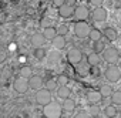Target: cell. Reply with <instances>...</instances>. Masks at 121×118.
<instances>
[{
  "instance_id": "6da1fadb",
  "label": "cell",
  "mask_w": 121,
  "mask_h": 118,
  "mask_svg": "<svg viewBox=\"0 0 121 118\" xmlns=\"http://www.w3.org/2000/svg\"><path fill=\"white\" fill-rule=\"evenodd\" d=\"M43 114L46 118H60L63 114V107L54 101H51L48 105H46L43 108Z\"/></svg>"
},
{
  "instance_id": "7a4b0ae2",
  "label": "cell",
  "mask_w": 121,
  "mask_h": 118,
  "mask_svg": "<svg viewBox=\"0 0 121 118\" xmlns=\"http://www.w3.org/2000/svg\"><path fill=\"white\" fill-rule=\"evenodd\" d=\"M90 31H91V27L87 21H76L74 23V34L78 37V38H86L90 36Z\"/></svg>"
},
{
  "instance_id": "3957f363",
  "label": "cell",
  "mask_w": 121,
  "mask_h": 118,
  "mask_svg": "<svg viewBox=\"0 0 121 118\" xmlns=\"http://www.w3.org/2000/svg\"><path fill=\"white\" fill-rule=\"evenodd\" d=\"M104 77L108 83H117L121 78V70L118 66H108L104 71Z\"/></svg>"
},
{
  "instance_id": "277c9868",
  "label": "cell",
  "mask_w": 121,
  "mask_h": 118,
  "mask_svg": "<svg viewBox=\"0 0 121 118\" xmlns=\"http://www.w3.org/2000/svg\"><path fill=\"white\" fill-rule=\"evenodd\" d=\"M101 57H103V60H104L105 63L114 66V64L118 61V58H120V53H118V50H117L115 47H107V48L104 50V53H103Z\"/></svg>"
},
{
  "instance_id": "5b68a950",
  "label": "cell",
  "mask_w": 121,
  "mask_h": 118,
  "mask_svg": "<svg viewBox=\"0 0 121 118\" xmlns=\"http://www.w3.org/2000/svg\"><path fill=\"white\" fill-rule=\"evenodd\" d=\"M34 98H36V102L39 105L46 107V105H48L51 102V91H48L47 88H43V90H40V91L36 93Z\"/></svg>"
},
{
  "instance_id": "8992f818",
  "label": "cell",
  "mask_w": 121,
  "mask_h": 118,
  "mask_svg": "<svg viewBox=\"0 0 121 118\" xmlns=\"http://www.w3.org/2000/svg\"><path fill=\"white\" fill-rule=\"evenodd\" d=\"M67 60H69V63L70 64H73V66H77V64H80L81 61H83V51L80 50V48H70L69 50V53H67Z\"/></svg>"
},
{
  "instance_id": "52a82bcc",
  "label": "cell",
  "mask_w": 121,
  "mask_h": 118,
  "mask_svg": "<svg viewBox=\"0 0 121 118\" xmlns=\"http://www.w3.org/2000/svg\"><path fill=\"white\" fill-rule=\"evenodd\" d=\"M13 88L16 93L19 94H26L27 90L30 88L29 87V80L27 78H23V77H17L14 81H13Z\"/></svg>"
},
{
  "instance_id": "ba28073f",
  "label": "cell",
  "mask_w": 121,
  "mask_h": 118,
  "mask_svg": "<svg viewBox=\"0 0 121 118\" xmlns=\"http://www.w3.org/2000/svg\"><path fill=\"white\" fill-rule=\"evenodd\" d=\"M107 17H108V12H107L105 7H101V6H100V7H95V9L91 12V19H93L94 21H97V23L105 21Z\"/></svg>"
},
{
  "instance_id": "9c48e42d",
  "label": "cell",
  "mask_w": 121,
  "mask_h": 118,
  "mask_svg": "<svg viewBox=\"0 0 121 118\" xmlns=\"http://www.w3.org/2000/svg\"><path fill=\"white\" fill-rule=\"evenodd\" d=\"M91 16L88 7L86 6H77L74 7V17L77 19V21H86V19H88Z\"/></svg>"
},
{
  "instance_id": "30bf717a",
  "label": "cell",
  "mask_w": 121,
  "mask_h": 118,
  "mask_svg": "<svg viewBox=\"0 0 121 118\" xmlns=\"http://www.w3.org/2000/svg\"><path fill=\"white\" fill-rule=\"evenodd\" d=\"M44 80L40 77V76H31L30 78H29V87H30V90H34L36 93L37 91H40V90H43L44 88Z\"/></svg>"
},
{
  "instance_id": "8fae6325",
  "label": "cell",
  "mask_w": 121,
  "mask_h": 118,
  "mask_svg": "<svg viewBox=\"0 0 121 118\" xmlns=\"http://www.w3.org/2000/svg\"><path fill=\"white\" fill-rule=\"evenodd\" d=\"M30 43L34 48H41L46 44V37L43 36V33H34L30 38Z\"/></svg>"
},
{
  "instance_id": "7c38bea8",
  "label": "cell",
  "mask_w": 121,
  "mask_h": 118,
  "mask_svg": "<svg viewBox=\"0 0 121 118\" xmlns=\"http://www.w3.org/2000/svg\"><path fill=\"white\" fill-rule=\"evenodd\" d=\"M58 16L63 17V19H69V17L74 16V7H71L69 4H64L61 7H58Z\"/></svg>"
},
{
  "instance_id": "4fadbf2b",
  "label": "cell",
  "mask_w": 121,
  "mask_h": 118,
  "mask_svg": "<svg viewBox=\"0 0 121 118\" xmlns=\"http://www.w3.org/2000/svg\"><path fill=\"white\" fill-rule=\"evenodd\" d=\"M51 44L56 50H63L66 46H67V40L64 36H56L53 40H51Z\"/></svg>"
},
{
  "instance_id": "5bb4252c",
  "label": "cell",
  "mask_w": 121,
  "mask_h": 118,
  "mask_svg": "<svg viewBox=\"0 0 121 118\" xmlns=\"http://www.w3.org/2000/svg\"><path fill=\"white\" fill-rule=\"evenodd\" d=\"M86 97H87V101L90 104H98L103 100V95H101L100 91H88Z\"/></svg>"
},
{
  "instance_id": "9a60e30c",
  "label": "cell",
  "mask_w": 121,
  "mask_h": 118,
  "mask_svg": "<svg viewBox=\"0 0 121 118\" xmlns=\"http://www.w3.org/2000/svg\"><path fill=\"white\" fill-rule=\"evenodd\" d=\"M101 55L100 54H97V53H90L88 55H87V64L90 66V67H95V66H98L100 64V61H101Z\"/></svg>"
},
{
  "instance_id": "2e32d148",
  "label": "cell",
  "mask_w": 121,
  "mask_h": 118,
  "mask_svg": "<svg viewBox=\"0 0 121 118\" xmlns=\"http://www.w3.org/2000/svg\"><path fill=\"white\" fill-rule=\"evenodd\" d=\"M70 94H71V90L67 85H58V88H57V97L58 98H61L64 101V100L70 98Z\"/></svg>"
},
{
  "instance_id": "e0dca14e",
  "label": "cell",
  "mask_w": 121,
  "mask_h": 118,
  "mask_svg": "<svg viewBox=\"0 0 121 118\" xmlns=\"http://www.w3.org/2000/svg\"><path fill=\"white\" fill-rule=\"evenodd\" d=\"M103 36H104L107 40H110V41H114V40H117V37H118V33H117V30H115L114 27H105V29L103 30Z\"/></svg>"
},
{
  "instance_id": "ac0fdd59",
  "label": "cell",
  "mask_w": 121,
  "mask_h": 118,
  "mask_svg": "<svg viewBox=\"0 0 121 118\" xmlns=\"http://www.w3.org/2000/svg\"><path fill=\"white\" fill-rule=\"evenodd\" d=\"M43 36L46 37V40H53L56 36H58V33H57V27L50 26V27L44 29V30H43Z\"/></svg>"
},
{
  "instance_id": "d6986e66",
  "label": "cell",
  "mask_w": 121,
  "mask_h": 118,
  "mask_svg": "<svg viewBox=\"0 0 121 118\" xmlns=\"http://www.w3.org/2000/svg\"><path fill=\"white\" fill-rule=\"evenodd\" d=\"M63 111H66V112H73L74 110H76V101L73 100V98H67V100H64L63 101Z\"/></svg>"
},
{
  "instance_id": "ffe728a7",
  "label": "cell",
  "mask_w": 121,
  "mask_h": 118,
  "mask_svg": "<svg viewBox=\"0 0 121 118\" xmlns=\"http://www.w3.org/2000/svg\"><path fill=\"white\" fill-rule=\"evenodd\" d=\"M117 108H115V105H112V104H110V105H107L105 108H104V114H105V117L107 118H115L117 117Z\"/></svg>"
},
{
  "instance_id": "44dd1931",
  "label": "cell",
  "mask_w": 121,
  "mask_h": 118,
  "mask_svg": "<svg viewBox=\"0 0 121 118\" xmlns=\"http://www.w3.org/2000/svg\"><path fill=\"white\" fill-rule=\"evenodd\" d=\"M101 37H103V31H101L100 29H91L88 38H90L93 43H94V41H98V40H101Z\"/></svg>"
},
{
  "instance_id": "7402d4cb",
  "label": "cell",
  "mask_w": 121,
  "mask_h": 118,
  "mask_svg": "<svg viewBox=\"0 0 121 118\" xmlns=\"http://www.w3.org/2000/svg\"><path fill=\"white\" fill-rule=\"evenodd\" d=\"M47 58H48V64H57L58 61H60V58H61V55H60V53H57V51H51V53H48L47 54Z\"/></svg>"
},
{
  "instance_id": "603a6c76",
  "label": "cell",
  "mask_w": 121,
  "mask_h": 118,
  "mask_svg": "<svg viewBox=\"0 0 121 118\" xmlns=\"http://www.w3.org/2000/svg\"><path fill=\"white\" fill-rule=\"evenodd\" d=\"M105 48H107V47H105L104 41H101V40H98V41H94V43H93V51H94V53H97V54H100V53L103 54Z\"/></svg>"
},
{
  "instance_id": "cb8c5ba5",
  "label": "cell",
  "mask_w": 121,
  "mask_h": 118,
  "mask_svg": "<svg viewBox=\"0 0 121 118\" xmlns=\"http://www.w3.org/2000/svg\"><path fill=\"white\" fill-rule=\"evenodd\" d=\"M100 93H101V95H103V98H107V97H111L112 95V88L108 85V84H103L101 87H100V90H98Z\"/></svg>"
},
{
  "instance_id": "d4e9b609",
  "label": "cell",
  "mask_w": 121,
  "mask_h": 118,
  "mask_svg": "<svg viewBox=\"0 0 121 118\" xmlns=\"http://www.w3.org/2000/svg\"><path fill=\"white\" fill-rule=\"evenodd\" d=\"M31 76H33V71H31V67H30V66H23V67L20 68V77L29 80Z\"/></svg>"
},
{
  "instance_id": "484cf974",
  "label": "cell",
  "mask_w": 121,
  "mask_h": 118,
  "mask_svg": "<svg viewBox=\"0 0 121 118\" xmlns=\"http://www.w3.org/2000/svg\"><path fill=\"white\" fill-rule=\"evenodd\" d=\"M111 102L112 105H121V91H114L111 95Z\"/></svg>"
},
{
  "instance_id": "4316f807",
  "label": "cell",
  "mask_w": 121,
  "mask_h": 118,
  "mask_svg": "<svg viewBox=\"0 0 121 118\" xmlns=\"http://www.w3.org/2000/svg\"><path fill=\"white\" fill-rule=\"evenodd\" d=\"M33 54H34V57L37 58V60H43V58L47 55V51L41 47V48H34V53Z\"/></svg>"
},
{
  "instance_id": "83f0119b",
  "label": "cell",
  "mask_w": 121,
  "mask_h": 118,
  "mask_svg": "<svg viewBox=\"0 0 121 118\" xmlns=\"http://www.w3.org/2000/svg\"><path fill=\"white\" fill-rule=\"evenodd\" d=\"M70 31V29H69V26L67 24H60L58 27H57V33H58V36H64L66 37V34Z\"/></svg>"
},
{
  "instance_id": "f1b7e54d",
  "label": "cell",
  "mask_w": 121,
  "mask_h": 118,
  "mask_svg": "<svg viewBox=\"0 0 121 118\" xmlns=\"http://www.w3.org/2000/svg\"><path fill=\"white\" fill-rule=\"evenodd\" d=\"M46 88L48 90V91H51V90H56V88H58V83H57V80H48V81H46Z\"/></svg>"
},
{
  "instance_id": "f546056e",
  "label": "cell",
  "mask_w": 121,
  "mask_h": 118,
  "mask_svg": "<svg viewBox=\"0 0 121 118\" xmlns=\"http://www.w3.org/2000/svg\"><path fill=\"white\" fill-rule=\"evenodd\" d=\"M57 83H58V85H67V84H69V76L60 74V76L57 77Z\"/></svg>"
},
{
  "instance_id": "4dcf8cb0",
  "label": "cell",
  "mask_w": 121,
  "mask_h": 118,
  "mask_svg": "<svg viewBox=\"0 0 121 118\" xmlns=\"http://www.w3.org/2000/svg\"><path fill=\"white\" fill-rule=\"evenodd\" d=\"M88 114H90L91 117H97V115L100 114V107H98L97 104H91V107H90V110H88Z\"/></svg>"
},
{
  "instance_id": "1f68e13d",
  "label": "cell",
  "mask_w": 121,
  "mask_h": 118,
  "mask_svg": "<svg viewBox=\"0 0 121 118\" xmlns=\"http://www.w3.org/2000/svg\"><path fill=\"white\" fill-rule=\"evenodd\" d=\"M40 26H41V29L44 30V29H47V27H50L51 24H50V19H47V17H44V19H41L40 20Z\"/></svg>"
},
{
  "instance_id": "d6a6232c",
  "label": "cell",
  "mask_w": 121,
  "mask_h": 118,
  "mask_svg": "<svg viewBox=\"0 0 121 118\" xmlns=\"http://www.w3.org/2000/svg\"><path fill=\"white\" fill-rule=\"evenodd\" d=\"M53 4L56 7H61V6L66 4V0H53Z\"/></svg>"
},
{
  "instance_id": "836d02e7",
  "label": "cell",
  "mask_w": 121,
  "mask_h": 118,
  "mask_svg": "<svg viewBox=\"0 0 121 118\" xmlns=\"http://www.w3.org/2000/svg\"><path fill=\"white\" fill-rule=\"evenodd\" d=\"M90 73H91L94 77H98V76H100V70H98V66H95V67H91Z\"/></svg>"
},
{
  "instance_id": "e575fe53",
  "label": "cell",
  "mask_w": 121,
  "mask_h": 118,
  "mask_svg": "<svg viewBox=\"0 0 121 118\" xmlns=\"http://www.w3.org/2000/svg\"><path fill=\"white\" fill-rule=\"evenodd\" d=\"M74 118H91V115L88 112H78Z\"/></svg>"
},
{
  "instance_id": "d590c367",
  "label": "cell",
  "mask_w": 121,
  "mask_h": 118,
  "mask_svg": "<svg viewBox=\"0 0 121 118\" xmlns=\"http://www.w3.org/2000/svg\"><path fill=\"white\" fill-rule=\"evenodd\" d=\"M88 2H90L93 6H95V7H100V6L103 4V2H104V0H88Z\"/></svg>"
},
{
  "instance_id": "8d00e7d4",
  "label": "cell",
  "mask_w": 121,
  "mask_h": 118,
  "mask_svg": "<svg viewBox=\"0 0 121 118\" xmlns=\"http://www.w3.org/2000/svg\"><path fill=\"white\" fill-rule=\"evenodd\" d=\"M6 58H7L6 53H4V51H0V64L4 63V61H6Z\"/></svg>"
},
{
  "instance_id": "74e56055",
  "label": "cell",
  "mask_w": 121,
  "mask_h": 118,
  "mask_svg": "<svg viewBox=\"0 0 121 118\" xmlns=\"http://www.w3.org/2000/svg\"><path fill=\"white\" fill-rule=\"evenodd\" d=\"M76 3H77V0H66V4H69V6H71V7H74Z\"/></svg>"
},
{
  "instance_id": "f35d334b",
  "label": "cell",
  "mask_w": 121,
  "mask_h": 118,
  "mask_svg": "<svg viewBox=\"0 0 121 118\" xmlns=\"http://www.w3.org/2000/svg\"><path fill=\"white\" fill-rule=\"evenodd\" d=\"M114 7H115V9H121V0H115Z\"/></svg>"
},
{
  "instance_id": "ab89813d",
  "label": "cell",
  "mask_w": 121,
  "mask_h": 118,
  "mask_svg": "<svg viewBox=\"0 0 121 118\" xmlns=\"http://www.w3.org/2000/svg\"><path fill=\"white\" fill-rule=\"evenodd\" d=\"M118 67H120V70H121V61H120V64H118Z\"/></svg>"
}]
</instances>
